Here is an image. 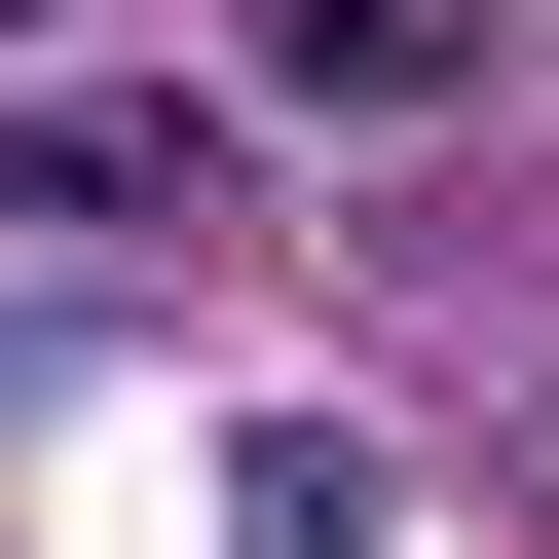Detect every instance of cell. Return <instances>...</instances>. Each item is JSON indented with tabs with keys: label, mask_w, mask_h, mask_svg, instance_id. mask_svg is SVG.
Returning <instances> with one entry per match:
<instances>
[{
	"label": "cell",
	"mask_w": 559,
	"mask_h": 559,
	"mask_svg": "<svg viewBox=\"0 0 559 559\" xmlns=\"http://www.w3.org/2000/svg\"><path fill=\"white\" fill-rule=\"evenodd\" d=\"M224 38H261V75L373 150V112H448V75H485V0H224Z\"/></svg>",
	"instance_id": "cell-1"
}]
</instances>
